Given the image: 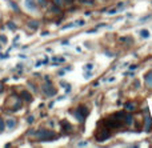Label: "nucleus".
Masks as SVG:
<instances>
[{"label": "nucleus", "instance_id": "f03ea898", "mask_svg": "<svg viewBox=\"0 0 152 148\" xmlns=\"http://www.w3.org/2000/svg\"><path fill=\"white\" fill-rule=\"evenodd\" d=\"M87 115H88V109L86 107H79L77 111H76V117L79 119V122H83Z\"/></svg>", "mask_w": 152, "mask_h": 148}, {"label": "nucleus", "instance_id": "f3484780", "mask_svg": "<svg viewBox=\"0 0 152 148\" xmlns=\"http://www.w3.org/2000/svg\"><path fill=\"white\" fill-rule=\"evenodd\" d=\"M77 24H79V26H83L84 21H83V20H79V21H77Z\"/></svg>", "mask_w": 152, "mask_h": 148}, {"label": "nucleus", "instance_id": "9d476101", "mask_svg": "<svg viewBox=\"0 0 152 148\" xmlns=\"http://www.w3.org/2000/svg\"><path fill=\"white\" fill-rule=\"evenodd\" d=\"M134 104H131V103H129V104H127V109H128V111H132V109H134Z\"/></svg>", "mask_w": 152, "mask_h": 148}, {"label": "nucleus", "instance_id": "0eeeda50", "mask_svg": "<svg viewBox=\"0 0 152 148\" xmlns=\"http://www.w3.org/2000/svg\"><path fill=\"white\" fill-rule=\"evenodd\" d=\"M151 74H148L147 76H145V83H147L148 85H150V87H152V79H151Z\"/></svg>", "mask_w": 152, "mask_h": 148}, {"label": "nucleus", "instance_id": "ddd939ff", "mask_svg": "<svg viewBox=\"0 0 152 148\" xmlns=\"http://www.w3.org/2000/svg\"><path fill=\"white\" fill-rule=\"evenodd\" d=\"M8 28H11V29H15L16 27L13 26V23H8Z\"/></svg>", "mask_w": 152, "mask_h": 148}, {"label": "nucleus", "instance_id": "f8f14e48", "mask_svg": "<svg viewBox=\"0 0 152 148\" xmlns=\"http://www.w3.org/2000/svg\"><path fill=\"white\" fill-rule=\"evenodd\" d=\"M55 4L56 5H61L63 4V0H55Z\"/></svg>", "mask_w": 152, "mask_h": 148}, {"label": "nucleus", "instance_id": "39448f33", "mask_svg": "<svg viewBox=\"0 0 152 148\" xmlns=\"http://www.w3.org/2000/svg\"><path fill=\"white\" fill-rule=\"evenodd\" d=\"M15 125H16V120H15V119H8V122H7V127L10 128V130L15 128Z\"/></svg>", "mask_w": 152, "mask_h": 148}, {"label": "nucleus", "instance_id": "6ab92c4d", "mask_svg": "<svg viewBox=\"0 0 152 148\" xmlns=\"http://www.w3.org/2000/svg\"><path fill=\"white\" fill-rule=\"evenodd\" d=\"M66 1L68 3V4H71V3H72V0H66Z\"/></svg>", "mask_w": 152, "mask_h": 148}, {"label": "nucleus", "instance_id": "7ed1b4c3", "mask_svg": "<svg viewBox=\"0 0 152 148\" xmlns=\"http://www.w3.org/2000/svg\"><path fill=\"white\" fill-rule=\"evenodd\" d=\"M24 5H26L27 9H31V11L36 9V3H35V0H26V1H24Z\"/></svg>", "mask_w": 152, "mask_h": 148}, {"label": "nucleus", "instance_id": "a211bd4d", "mask_svg": "<svg viewBox=\"0 0 152 148\" xmlns=\"http://www.w3.org/2000/svg\"><path fill=\"white\" fill-rule=\"evenodd\" d=\"M32 122H34V117H28V123H32Z\"/></svg>", "mask_w": 152, "mask_h": 148}, {"label": "nucleus", "instance_id": "9b49d317", "mask_svg": "<svg viewBox=\"0 0 152 148\" xmlns=\"http://www.w3.org/2000/svg\"><path fill=\"white\" fill-rule=\"evenodd\" d=\"M0 42H3V43H5V42H7V39H5V36H3V35H0Z\"/></svg>", "mask_w": 152, "mask_h": 148}, {"label": "nucleus", "instance_id": "dca6fc26", "mask_svg": "<svg viewBox=\"0 0 152 148\" xmlns=\"http://www.w3.org/2000/svg\"><path fill=\"white\" fill-rule=\"evenodd\" d=\"M3 90H4V87H3V84H1V83H0V93L3 92Z\"/></svg>", "mask_w": 152, "mask_h": 148}, {"label": "nucleus", "instance_id": "f257e3e1", "mask_svg": "<svg viewBox=\"0 0 152 148\" xmlns=\"http://www.w3.org/2000/svg\"><path fill=\"white\" fill-rule=\"evenodd\" d=\"M36 138H39L40 140H52L55 138V133L52 131H47V130H42L36 132Z\"/></svg>", "mask_w": 152, "mask_h": 148}, {"label": "nucleus", "instance_id": "423d86ee", "mask_svg": "<svg viewBox=\"0 0 152 148\" xmlns=\"http://www.w3.org/2000/svg\"><path fill=\"white\" fill-rule=\"evenodd\" d=\"M140 35H142V37H144V39H148V37H150V32H148L147 29H143V31H140Z\"/></svg>", "mask_w": 152, "mask_h": 148}, {"label": "nucleus", "instance_id": "2eb2a0df", "mask_svg": "<svg viewBox=\"0 0 152 148\" xmlns=\"http://www.w3.org/2000/svg\"><path fill=\"white\" fill-rule=\"evenodd\" d=\"M86 69H92V64H87V66H86Z\"/></svg>", "mask_w": 152, "mask_h": 148}, {"label": "nucleus", "instance_id": "1a4fd4ad", "mask_svg": "<svg viewBox=\"0 0 152 148\" xmlns=\"http://www.w3.org/2000/svg\"><path fill=\"white\" fill-rule=\"evenodd\" d=\"M4 131V122H3V119H0V132H3Z\"/></svg>", "mask_w": 152, "mask_h": 148}, {"label": "nucleus", "instance_id": "20e7f679", "mask_svg": "<svg viewBox=\"0 0 152 148\" xmlns=\"http://www.w3.org/2000/svg\"><path fill=\"white\" fill-rule=\"evenodd\" d=\"M20 96L21 98H24V100H27V101H32V96L29 95L27 91H21L20 92Z\"/></svg>", "mask_w": 152, "mask_h": 148}, {"label": "nucleus", "instance_id": "6e6552de", "mask_svg": "<svg viewBox=\"0 0 152 148\" xmlns=\"http://www.w3.org/2000/svg\"><path fill=\"white\" fill-rule=\"evenodd\" d=\"M10 5H11V7H12L15 11H19V7H18V5H16L13 1H10Z\"/></svg>", "mask_w": 152, "mask_h": 148}, {"label": "nucleus", "instance_id": "4468645a", "mask_svg": "<svg viewBox=\"0 0 152 148\" xmlns=\"http://www.w3.org/2000/svg\"><path fill=\"white\" fill-rule=\"evenodd\" d=\"M39 4L42 5V7H45V0H39Z\"/></svg>", "mask_w": 152, "mask_h": 148}]
</instances>
